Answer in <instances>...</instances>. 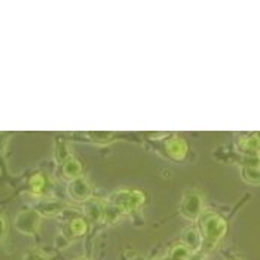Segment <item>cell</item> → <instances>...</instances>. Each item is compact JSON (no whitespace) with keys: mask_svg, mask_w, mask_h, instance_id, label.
Instances as JSON below:
<instances>
[{"mask_svg":"<svg viewBox=\"0 0 260 260\" xmlns=\"http://www.w3.org/2000/svg\"><path fill=\"white\" fill-rule=\"evenodd\" d=\"M190 260H207L205 259V254L204 253H197V254H193Z\"/></svg>","mask_w":260,"mask_h":260,"instance_id":"obj_21","label":"cell"},{"mask_svg":"<svg viewBox=\"0 0 260 260\" xmlns=\"http://www.w3.org/2000/svg\"><path fill=\"white\" fill-rule=\"evenodd\" d=\"M67 231H69V235L72 238L83 237L88 232V220L83 219V217H75V219H72V220L69 221Z\"/></svg>","mask_w":260,"mask_h":260,"instance_id":"obj_12","label":"cell"},{"mask_svg":"<svg viewBox=\"0 0 260 260\" xmlns=\"http://www.w3.org/2000/svg\"><path fill=\"white\" fill-rule=\"evenodd\" d=\"M241 179L248 184H260V168H241Z\"/></svg>","mask_w":260,"mask_h":260,"instance_id":"obj_16","label":"cell"},{"mask_svg":"<svg viewBox=\"0 0 260 260\" xmlns=\"http://www.w3.org/2000/svg\"><path fill=\"white\" fill-rule=\"evenodd\" d=\"M106 204L107 201H103L101 198H91L89 201H86L83 205V211L88 220L103 223L104 213H106Z\"/></svg>","mask_w":260,"mask_h":260,"instance_id":"obj_7","label":"cell"},{"mask_svg":"<svg viewBox=\"0 0 260 260\" xmlns=\"http://www.w3.org/2000/svg\"><path fill=\"white\" fill-rule=\"evenodd\" d=\"M66 208V205L62 202L52 200H45L40 201L39 204L36 205V211L39 213L40 216H46V217H52V216H57L62 213V210Z\"/></svg>","mask_w":260,"mask_h":260,"instance_id":"obj_10","label":"cell"},{"mask_svg":"<svg viewBox=\"0 0 260 260\" xmlns=\"http://www.w3.org/2000/svg\"><path fill=\"white\" fill-rule=\"evenodd\" d=\"M79 260H85V259H79Z\"/></svg>","mask_w":260,"mask_h":260,"instance_id":"obj_22","label":"cell"},{"mask_svg":"<svg viewBox=\"0 0 260 260\" xmlns=\"http://www.w3.org/2000/svg\"><path fill=\"white\" fill-rule=\"evenodd\" d=\"M192 256H193V253L183 242H179L171 248V251L168 254V260H190Z\"/></svg>","mask_w":260,"mask_h":260,"instance_id":"obj_15","label":"cell"},{"mask_svg":"<svg viewBox=\"0 0 260 260\" xmlns=\"http://www.w3.org/2000/svg\"><path fill=\"white\" fill-rule=\"evenodd\" d=\"M6 232H8V221L5 214L0 211V245L3 244V241L6 238Z\"/></svg>","mask_w":260,"mask_h":260,"instance_id":"obj_19","label":"cell"},{"mask_svg":"<svg viewBox=\"0 0 260 260\" xmlns=\"http://www.w3.org/2000/svg\"><path fill=\"white\" fill-rule=\"evenodd\" d=\"M238 153H260V133H248L237 140Z\"/></svg>","mask_w":260,"mask_h":260,"instance_id":"obj_8","label":"cell"},{"mask_svg":"<svg viewBox=\"0 0 260 260\" xmlns=\"http://www.w3.org/2000/svg\"><path fill=\"white\" fill-rule=\"evenodd\" d=\"M181 217H184L186 220L198 221L204 210V197L200 190L190 189L186 190L183 193V198L180 201V207H179Z\"/></svg>","mask_w":260,"mask_h":260,"instance_id":"obj_3","label":"cell"},{"mask_svg":"<svg viewBox=\"0 0 260 260\" xmlns=\"http://www.w3.org/2000/svg\"><path fill=\"white\" fill-rule=\"evenodd\" d=\"M198 229L202 237V250L201 253L213 251L228 232V221L220 214L214 211H204L198 219Z\"/></svg>","mask_w":260,"mask_h":260,"instance_id":"obj_1","label":"cell"},{"mask_svg":"<svg viewBox=\"0 0 260 260\" xmlns=\"http://www.w3.org/2000/svg\"><path fill=\"white\" fill-rule=\"evenodd\" d=\"M237 164L241 168H260V153H240Z\"/></svg>","mask_w":260,"mask_h":260,"instance_id":"obj_14","label":"cell"},{"mask_svg":"<svg viewBox=\"0 0 260 260\" xmlns=\"http://www.w3.org/2000/svg\"><path fill=\"white\" fill-rule=\"evenodd\" d=\"M67 193L69 197L76 202H86L92 198V187H91V183L88 181L86 177L80 176L75 180L69 181L67 184Z\"/></svg>","mask_w":260,"mask_h":260,"instance_id":"obj_5","label":"cell"},{"mask_svg":"<svg viewBox=\"0 0 260 260\" xmlns=\"http://www.w3.org/2000/svg\"><path fill=\"white\" fill-rule=\"evenodd\" d=\"M109 202L118 207L122 214H131L144 205L146 195L137 189H119L109 197Z\"/></svg>","mask_w":260,"mask_h":260,"instance_id":"obj_2","label":"cell"},{"mask_svg":"<svg viewBox=\"0 0 260 260\" xmlns=\"http://www.w3.org/2000/svg\"><path fill=\"white\" fill-rule=\"evenodd\" d=\"M61 173H62L64 179L70 181L75 180V179L82 176V164L75 156H72V158H69L66 162L61 164Z\"/></svg>","mask_w":260,"mask_h":260,"instance_id":"obj_11","label":"cell"},{"mask_svg":"<svg viewBox=\"0 0 260 260\" xmlns=\"http://www.w3.org/2000/svg\"><path fill=\"white\" fill-rule=\"evenodd\" d=\"M181 242L193 253H201L202 250V237H201L200 229L198 226H189L183 231V238Z\"/></svg>","mask_w":260,"mask_h":260,"instance_id":"obj_9","label":"cell"},{"mask_svg":"<svg viewBox=\"0 0 260 260\" xmlns=\"http://www.w3.org/2000/svg\"><path fill=\"white\" fill-rule=\"evenodd\" d=\"M30 192L36 197H43L48 192V177L45 174H35L30 179Z\"/></svg>","mask_w":260,"mask_h":260,"instance_id":"obj_13","label":"cell"},{"mask_svg":"<svg viewBox=\"0 0 260 260\" xmlns=\"http://www.w3.org/2000/svg\"><path fill=\"white\" fill-rule=\"evenodd\" d=\"M187 143L186 140L177 136V134H173L170 137H167L165 140V150H167V155L174 160H183L187 155Z\"/></svg>","mask_w":260,"mask_h":260,"instance_id":"obj_6","label":"cell"},{"mask_svg":"<svg viewBox=\"0 0 260 260\" xmlns=\"http://www.w3.org/2000/svg\"><path fill=\"white\" fill-rule=\"evenodd\" d=\"M91 141H94V143H97V144H107V143H112V141L115 140V134L113 133H88L86 134Z\"/></svg>","mask_w":260,"mask_h":260,"instance_id":"obj_17","label":"cell"},{"mask_svg":"<svg viewBox=\"0 0 260 260\" xmlns=\"http://www.w3.org/2000/svg\"><path fill=\"white\" fill-rule=\"evenodd\" d=\"M69 158H72V153H70V149H69L67 143L66 141H58L57 147H55V159L58 160L60 164H62Z\"/></svg>","mask_w":260,"mask_h":260,"instance_id":"obj_18","label":"cell"},{"mask_svg":"<svg viewBox=\"0 0 260 260\" xmlns=\"http://www.w3.org/2000/svg\"><path fill=\"white\" fill-rule=\"evenodd\" d=\"M24 260H48V257L39 250H31L24 256Z\"/></svg>","mask_w":260,"mask_h":260,"instance_id":"obj_20","label":"cell"},{"mask_svg":"<svg viewBox=\"0 0 260 260\" xmlns=\"http://www.w3.org/2000/svg\"><path fill=\"white\" fill-rule=\"evenodd\" d=\"M40 220H42V216L33 208V210H25V211L18 213V216L14 220V224H15V229L22 235H35L39 231Z\"/></svg>","mask_w":260,"mask_h":260,"instance_id":"obj_4","label":"cell"}]
</instances>
